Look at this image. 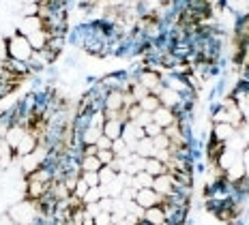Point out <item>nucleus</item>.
Here are the masks:
<instances>
[{"label": "nucleus", "mask_w": 249, "mask_h": 225, "mask_svg": "<svg viewBox=\"0 0 249 225\" xmlns=\"http://www.w3.org/2000/svg\"><path fill=\"white\" fill-rule=\"evenodd\" d=\"M37 146H39V135L33 133V131H26V135L22 138V142H19L18 148H15V155H18V156L33 155L35 150H37Z\"/></svg>", "instance_id": "obj_9"}, {"label": "nucleus", "mask_w": 249, "mask_h": 225, "mask_svg": "<svg viewBox=\"0 0 249 225\" xmlns=\"http://www.w3.org/2000/svg\"><path fill=\"white\" fill-rule=\"evenodd\" d=\"M82 180L86 182L88 187H99L101 182H99V172H82Z\"/></svg>", "instance_id": "obj_28"}, {"label": "nucleus", "mask_w": 249, "mask_h": 225, "mask_svg": "<svg viewBox=\"0 0 249 225\" xmlns=\"http://www.w3.org/2000/svg\"><path fill=\"white\" fill-rule=\"evenodd\" d=\"M88 189H90V187H88L86 182L82 180V176H80V178H77V185H75V189H73V195H75V197H80V200H84V195L88 193Z\"/></svg>", "instance_id": "obj_32"}, {"label": "nucleus", "mask_w": 249, "mask_h": 225, "mask_svg": "<svg viewBox=\"0 0 249 225\" xmlns=\"http://www.w3.org/2000/svg\"><path fill=\"white\" fill-rule=\"evenodd\" d=\"M144 172H148L153 178H157V176H161L168 172V167H165V163H161L159 159H155V156H148L146 161H144Z\"/></svg>", "instance_id": "obj_18"}, {"label": "nucleus", "mask_w": 249, "mask_h": 225, "mask_svg": "<svg viewBox=\"0 0 249 225\" xmlns=\"http://www.w3.org/2000/svg\"><path fill=\"white\" fill-rule=\"evenodd\" d=\"M236 135V127H232L230 122H213L211 129V139L219 144H228Z\"/></svg>", "instance_id": "obj_5"}, {"label": "nucleus", "mask_w": 249, "mask_h": 225, "mask_svg": "<svg viewBox=\"0 0 249 225\" xmlns=\"http://www.w3.org/2000/svg\"><path fill=\"white\" fill-rule=\"evenodd\" d=\"M7 214L13 219L18 225H37L41 221V208H39V202L37 200H24L11 204L7 208Z\"/></svg>", "instance_id": "obj_1"}, {"label": "nucleus", "mask_w": 249, "mask_h": 225, "mask_svg": "<svg viewBox=\"0 0 249 225\" xmlns=\"http://www.w3.org/2000/svg\"><path fill=\"white\" fill-rule=\"evenodd\" d=\"M136 155H140L142 159H148V156H155V144L150 138H142L138 139V146H136Z\"/></svg>", "instance_id": "obj_22"}, {"label": "nucleus", "mask_w": 249, "mask_h": 225, "mask_svg": "<svg viewBox=\"0 0 249 225\" xmlns=\"http://www.w3.org/2000/svg\"><path fill=\"white\" fill-rule=\"evenodd\" d=\"M127 107V101H124V92L123 90H110L103 99V112H123Z\"/></svg>", "instance_id": "obj_6"}, {"label": "nucleus", "mask_w": 249, "mask_h": 225, "mask_svg": "<svg viewBox=\"0 0 249 225\" xmlns=\"http://www.w3.org/2000/svg\"><path fill=\"white\" fill-rule=\"evenodd\" d=\"M90 124H92V127L103 129V124H106V112H103V109L90 112Z\"/></svg>", "instance_id": "obj_29"}, {"label": "nucleus", "mask_w": 249, "mask_h": 225, "mask_svg": "<svg viewBox=\"0 0 249 225\" xmlns=\"http://www.w3.org/2000/svg\"><path fill=\"white\" fill-rule=\"evenodd\" d=\"M144 133H146V138L155 139L157 135H161V133H163V129L159 127L157 122H150V124H146V127H144Z\"/></svg>", "instance_id": "obj_31"}, {"label": "nucleus", "mask_w": 249, "mask_h": 225, "mask_svg": "<svg viewBox=\"0 0 249 225\" xmlns=\"http://www.w3.org/2000/svg\"><path fill=\"white\" fill-rule=\"evenodd\" d=\"M174 182H176V178L170 174V172H165V174L155 178L153 189L157 191L161 197H168V195H172V193H174Z\"/></svg>", "instance_id": "obj_8"}, {"label": "nucleus", "mask_w": 249, "mask_h": 225, "mask_svg": "<svg viewBox=\"0 0 249 225\" xmlns=\"http://www.w3.org/2000/svg\"><path fill=\"white\" fill-rule=\"evenodd\" d=\"M241 178H245V163H243V155L226 170V180L228 182H238Z\"/></svg>", "instance_id": "obj_15"}, {"label": "nucleus", "mask_w": 249, "mask_h": 225, "mask_svg": "<svg viewBox=\"0 0 249 225\" xmlns=\"http://www.w3.org/2000/svg\"><path fill=\"white\" fill-rule=\"evenodd\" d=\"M114 156H116V155L112 153V148L110 150H99V153H97V159L101 161V165H110L114 161Z\"/></svg>", "instance_id": "obj_34"}, {"label": "nucleus", "mask_w": 249, "mask_h": 225, "mask_svg": "<svg viewBox=\"0 0 249 225\" xmlns=\"http://www.w3.org/2000/svg\"><path fill=\"white\" fill-rule=\"evenodd\" d=\"M112 153L116 155V156H124V159H127V156L131 155V150L127 148V144H124V139L121 138V139H114V142H112Z\"/></svg>", "instance_id": "obj_26"}, {"label": "nucleus", "mask_w": 249, "mask_h": 225, "mask_svg": "<svg viewBox=\"0 0 249 225\" xmlns=\"http://www.w3.org/2000/svg\"><path fill=\"white\" fill-rule=\"evenodd\" d=\"M103 135V129L99 127H86L84 131H80V144L82 146H92V144H97V139H99Z\"/></svg>", "instance_id": "obj_16"}, {"label": "nucleus", "mask_w": 249, "mask_h": 225, "mask_svg": "<svg viewBox=\"0 0 249 225\" xmlns=\"http://www.w3.org/2000/svg\"><path fill=\"white\" fill-rule=\"evenodd\" d=\"M133 122H136L138 124V127H146V124H150V122H153V114H148V112H142V114H140V116L136 118V120H133Z\"/></svg>", "instance_id": "obj_35"}, {"label": "nucleus", "mask_w": 249, "mask_h": 225, "mask_svg": "<svg viewBox=\"0 0 249 225\" xmlns=\"http://www.w3.org/2000/svg\"><path fill=\"white\" fill-rule=\"evenodd\" d=\"M159 105H161V103H159V97L157 95H148L146 99H142V101H140V107H142V112H148V114H153Z\"/></svg>", "instance_id": "obj_24"}, {"label": "nucleus", "mask_w": 249, "mask_h": 225, "mask_svg": "<svg viewBox=\"0 0 249 225\" xmlns=\"http://www.w3.org/2000/svg\"><path fill=\"white\" fill-rule=\"evenodd\" d=\"M101 161L97 159V155H84L80 156V170L82 172H99L101 170Z\"/></svg>", "instance_id": "obj_20"}, {"label": "nucleus", "mask_w": 249, "mask_h": 225, "mask_svg": "<svg viewBox=\"0 0 249 225\" xmlns=\"http://www.w3.org/2000/svg\"><path fill=\"white\" fill-rule=\"evenodd\" d=\"M157 97H159V103H161L163 107H170V109H176L180 103H183V97H180L178 92H174L172 88H168V86H163Z\"/></svg>", "instance_id": "obj_11"}, {"label": "nucleus", "mask_w": 249, "mask_h": 225, "mask_svg": "<svg viewBox=\"0 0 249 225\" xmlns=\"http://www.w3.org/2000/svg\"><path fill=\"white\" fill-rule=\"evenodd\" d=\"M153 182H155V178L148 174V172H138L136 176L131 178V187L133 189H150L153 187Z\"/></svg>", "instance_id": "obj_19"}, {"label": "nucleus", "mask_w": 249, "mask_h": 225, "mask_svg": "<svg viewBox=\"0 0 249 225\" xmlns=\"http://www.w3.org/2000/svg\"><path fill=\"white\" fill-rule=\"evenodd\" d=\"M103 197H106V195H103V187L99 185V187H90L82 202H84V206H86V204H97V202H101Z\"/></svg>", "instance_id": "obj_23"}, {"label": "nucleus", "mask_w": 249, "mask_h": 225, "mask_svg": "<svg viewBox=\"0 0 249 225\" xmlns=\"http://www.w3.org/2000/svg\"><path fill=\"white\" fill-rule=\"evenodd\" d=\"M136 195H138V189H133V187H124L123 193H121V200L133 202V200H136Z\"/></svg>", "instance_id": "obj_36"}, {"label": "nucleus", "mask_w": 249, "mask_h": 225, "mask_svg": "<svg viewBox=\"0 0 249 225\" xmlns=\"http://www.w3.org/2000/svg\"><path fill=\"white\" fill-rule=\"evenodd\" d=\"M4 60H9V45H7V36L0 33V65Z\"/></svg>", "instance_id": "obj_33"}, {"label": "nucleus", "mask_w": 249, "mask_h": 225, "mask_svg": "<svg viewBox=\"0 0 249 225\" xmlns=\"http://www.w3.org/2000/svg\"><path fill=\"white\" fill-rule=\"evenodd\" d=\"M15 161H18L15 148L2 138L0 139V167H2V170H9V167L15 165Z\"/></svg>", "instance_id": "obj_10"}, {"label": "nucleus", "mask_w": 249, "mask_h": 225, "mask_svg": "<svg viewBox=\"0 0 249 225\" xmlns=\"http://www.w3.org/2000/svg\"><path fill=\"white\" fill-rule=\"evenodd\" d=\"M97 148L99 150H110L112 148V139L107 138V135H101V138L97 139Z\"/></svg>", "instance_id": "obj_37"}, {"label": "nucleus", "mask_w": 249, "mask_h": 225, "mask_svg": "<svg viewBox=\"0 0 249 225\" xmlns=\"http://www.w3.org/2000/svg\"><path fill=\"white\" fill-rule=\"evenodd\" d=\"M26 135V129L22 127V124H18V122H13L11 127H9L7 131V135H4V139H7L9 144L13 146V148H18V144L22 142V138Z\"/></svg>", "instance_id": "obj_17"}, {"label": "nucleus", "mask_w": 249, "mask_h": 225, "mask_svg": "<svg viewBox=\"0 0 249 225\" xmlns=\"http://www.w3.org/2000/svg\"><path fill=\"white\" fill-rule=\"evenodd\" d=\"M153 144H155V150H170L172 139H170L165 133H161V135H157V138L153 139Z\"/></svg>", "instance_id": "obj_27"}, {"label": "nucleus", "mask_w": 249, "mask_h": 225, "mask_svg": "<svg viewBox=\"0 0 249 225\" xmlns=\"http://www.w3.org/2000/svg\"><path fill=\"white\" fill-rule=\"evenodd\" d=\"M116 176H118V174L112 170L110 165H103L101 170H99V182H101L103 187H107V185H110V182L116 180Z\"/></svg>", "instance_id": "obj_25"}, {"label": "nucleus", "mask_w": 249, "mask_h": 225, "mask_svg": "<svg viewBox=\"0 0 249 225\" xmlns=\"http://www.w3.org/2000/svg\"><path fill=\"white\" fill-rule=\"evenodd\" d=\"M136 202L144 208V210H146V208H153V206H161V204H163V197L159 195V193L155 191L153 187H150V189H138Z\"/></svg>", "instance_id": "obj_7"}, {"label": "nucleus", "mask_w": 249, "mask_h": 225, "mask_svg": "<svg viewBox=\"0 0 249 225\" xmlns=\"http://www.w3.org/2000/svg\"><path fill=\"white\" fill-rule=\"evenodd\" d=\"M13 28L15 33L30 36L33 33H39V30H45V22L39 17V15H33V17H24V15H15L13 17Z\"/></svg>", "instance_id": "obj_3"}, {"label": "nucleus", "mask_w": 249, "mask_h": 225, "mask_svg": "<svg viewBox=\"0 0 249 225\" xmlns=\"http://www.w3.org/2000/svg\"><path fill=\"white\" fill-rule=\"evenodd\" d=\"M24 2H37V4H41L43 0H24Z\"/></svg>", "instance_id": "obj_39"}, {"label": "nucleus", "mask_w": 249, "mask_h": 225, "mask_svg": "<svg viewBox=\"0 0 249 225\" xmlns=\"http://www.w3.org/2000/svg\"><path fill=\"white\" fill-rule=\"evenodd\" d=\"M7 45H9V58L19 60V62H28L33 58L35 50L30 45L28 36L19 35V33H11L7 36Z\"/></svg>", "instance_id": "obj_2"}, {"label": "nucleus", "mask_w": 249, "mask_h": 225, "mask_svg": "<svg viewBox=\"0 0 249 225\" xmlns=\"http://www.w3.org/2000/svg\"><path fill=\"white\" fill-rule=\"evenodd\" d=\"M28 41H30V45H33L35 52L45 50V45H48V41H50V33H48V30H39V33H33V35L28 36Z\"/></svg>", "instance_id": "obj_21"}, {"label": "nucleus", "mask_w": 249, "mask_h": 225, "mask_svg": "<svg viewBox=\"0 0 249 225\" xmlns=\"http://www.w3.org/2000/svg\"><path fill=\"white\" fill-rule=\"evenodd\" d=\"M138 82L142 84L144 88H148L150 95H159L161 88L165 86L163 84V75L159 71H153V69H142L138 73Z\"/></svg>", "instance_id": "obj_4"}, {"label": "nucleus", "mask_w": 249, "mask_h": 225, "mask_svg": "<svg viewBox=\"0 0 249 225\" xmlns=\"http://www.w3.org/2000/svg\"><path fill=\"white\" fill-rule=\"evenodd\" d=\"M19 15H24V17H33V15H39V4H37V2H24Z\"/></svg>", "instance_id": "obj_30"}, {"label": "nucleus", "mask_w": 249, "mask_h": 225, "mask_svg": "<svg viewBox=\"0 0 249 225\" xmlns=\"http://www.w3.org/2000/svg\"><path fill=\"white\" fill-rule=\"evenodd\" d=\"M123 131H124V122L121 118H107L106 124H103V135H107L112 142L123 138Z\"/></svg>", "instance_id": "obj_13"}, {"label": "nucleus", "mask_w": 249, "mask_h": 225, "mask_svg": "<svg viewBox=\"0 0 249 225\" xmlns=\"http://www.w3.org/2000/svg\"><path fill=\"white\" fill-rule=\"evenodd\" d=\"M174 120H176V114H174V109H170V107L159 105L153 112V122H157L161 129L170 127V124H174Z\"/></svg>", "instance_id": "obj_12"}, {"label": "nucleus", "mask_w": 249, "mask_h": 225, "mask_svg": "<svg viewBox=\"0 0 249 225\" xmlns=\"http://www.w3.org/2000/svg\"><path fill=\"white\" fill-rule=\"evenodd\" d=\"M245 7H247V13H249V0H247V2H245Z\"/></svg>", "instance_id": "obj_40"}, {"label": "nucleus", "mask_w": 249, "mask_h": 225, "mask_svg": "<svg viewBox=\"0 0 249 225\" xmlns=\"http://www.w3.org/2000/svg\"><path fill=\"white\" fill-rule=\"evenodd\" d=\"M144 223L146 225H165L168 219H165V212L161 206H153L144 210Z\"/></svg>", "instance_id": "obj_14"}, {"label": "nucleus", "mask_w": 249, "mask_h": 225, "mask_svg": "<svg viewBox=\"0 0 249 225\" xmlns=\"http://www.w3.org/2000/svg\"><path fill=\"white\" fill-rule=\"evenodd\" d=\"M155 159H159L161 163H168V161L172 159V153H170V150H155Z\"/></svg>", "instance_id": "obj_38"}]
</instances>
